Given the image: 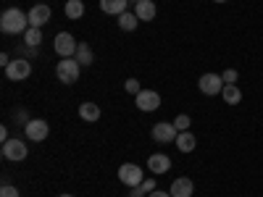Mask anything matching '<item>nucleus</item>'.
Instances as JSON below:
<instances>
[{"label":"nucleus","mask_w":263,"mask_h":197,"mask_svg":"<svg viewBox=\"0 0 263 197\" xmlns=\"http://www.w3.org/2000/svg\"><path fill=\"white\" fill-rule=\"evenodd\" d=\"M55 53L61 55V58H71V55H77V40H74V34H69V32H58L55 34Z\"/></svg>","instance_id":"4"},{"label":"nucleus","mask_w":263,"mask_h":197,"mask_svg":"<svg viewBox=\"0 0 263 197\" xmlns=\"http://www.w3.org/2000/svg\"><path fill=\"white\" fill-rule=\"evenodd\" d=\"M171 197H192V192H195V184H192V179H187V176H179L177 182L171 184Z\"/></svg>","instance_id":"12"},{"label":"nucleus","mask_w":263,"mask_h":197,"mask_svg":"<svg viewBox=\"0 0 263 197\" xmlns=\"http://www.w3.org/2000/svg\"><path fill=\"white\" fill-rule=\"evenodd\" d=\"M77 61H79V66H90V63H92V48L87 45V42H79V48H77Z\"/></svg>","instance_id":"20"},{"label":"nucleus","mask_w":263,"mask_h":197,"mask_svg":"<svg viewBox=\"0 0 263 197\" xmlns=\"http://www.w3.org/2000/svg\"><path fill=\"white\" fill-rule=\"evenodd\" d=\"M174 145H177L182 152H192L195 145H197V140H195L192 131H179V134H177V142H174Z\"/></svg>","instance_id":"17"},{"label":"nucleus","mask_w":263,"mask_h":197,"mask_svg":"<svg viewBox=\"0 0 263 197\" xmlns=\"http://www.w3.org/2000/svg\"><path fill=\"white\" fill-rule=\"evenodd\" d=\"M213 3H227V0H213Z\"/></svg>","instance_id":"31"},{"label":"nucleus","mask_w":263,"mask_h":197,"mask_svg":"<svg viewBox=\"0 0 263 197\" xmlns=\"http://www.w3.org/2000/svg\"><path fill=\"white\" fill-rule=\"evenodd\" d=\"M129 0H100V11L103 13H111V16H121L126 13Z\"/></svg>","instance_id":"15"},{"label":"nucleus","mask_w":263,"mask_h":197,"mask_svg":"<svg viewBox=\"0 0 263 197\" xmlns=\"http://www.w3.org/2000/svg\"><path fill=\"white\" fill-rule=\"evenodd\" d=\"M0 197H21V194H18V189L13 184H3L0 187Z\"/></svg>","instance_id":"24"},{"label":"nucleus","mask_w":263,"mask_h":197,"mask_svg":"<svg viewBox=\"0 0 263 197\" xmlns=\"http://www.w3.org/2000/svg\"><path fill=\"white\" fill-rule=\"evenodd\" d=\"M27 145L21 142V140H8V142H3V158L6 161H11V163H21L27 158Z\"/></svg>","instance_id":"9"},{"label":"nucleus","mask_w":263,"mask_h":197,"mask_svg":"<svg viewBox=\"0 0 263 197\" xmlns=\"http://www.w3.org/2000/svg\"><path fill=\"white\" fill-rule=\"evenodd\" d=\"M135 13H137L140 21H153L156 18V3H153V0H140Z\"/></svg>","instance_id":"16"},{"label":"nucleus","mask_w":263,"mask_h":197,"mask_svg":"<svg viewBox=\"0 0 263 197\" xmlns=\"http://www.w3.org/2000/svg\"><path fill=\"white\" fill-rule=\"evenodd\" d=\"M147 168H150L153 173H166V171L171 168V158L163 155V152H156V155L147 158Z\"/></svg>","instance_id":"13"},{"label":"nucleus","mask_w":263,"mask_h":197,"mask_svg":"<svg viewBox=\"0 0 263 197\" xmlns=\"http://www.w3.org/2000/svg\"><path fill=\"white\" fill-rule=\"evenodd\" d=\"M79 61L77 58H63V61H58V66H55V76H58V82H63V84H74L77 79H79Z\"/></svg>","instance_id":"2"},{"label":"nucleus","mask_w":263,"mask_h":197,"mask_svg":"<svg viewBox=\"0 0 263 197\" xmlns=\"http://www.w3.org/2000/svg\"><path fill=\"white\" fill-rule=\"evenodd\" d=\"M171 124L177 126V131H190V116H184V113H182V116H177Z\"/></svg>","instance_id":"23"},{"label":"nucleus","mask_w":263,"mask_h":197,"mask_svg":"<svg viewBox=\"0 0 263 197\" xmlns=\"http://www.w3.org/2000/svg\"><path fill=\"white\" fill-rule=\"evenodd\" d=\"M147 197H171V192H161V189H156V192H150Z\"/></svg>","instance_id":"28"},{"label":"nucleus","mask_w":263,"mask_h":197,"mask_svg":"<svg viewBox=\"0 0 263 197\" xmlns=\"http://www.w3.org/2000/svg\"><path fill=\"white\" fill-rule=\"evenodd\" d=\"M0 140H3V142H8V129H6V126L0 129Z\"/></svg>","instance_id":"30"},{"label":"nucleus","mask_w":263,"mask_h":197,"mask_svg":"<svg viewBox=\"0 0 263 197\" xmlns=\"http://www.w3.org/2000/svg\"><path fill=\"white\" fill-rule=\"evenodd\" d=\"M135 103H137L140 111L153 113V111H158V108H161V95H158L156 90H140V92L135 95Z\"/></svg>","instance_id":"3"},{"label":"nucleus","mask_w":263,"mask_h":197,"mask_svg":"<svg viewBox=\"0 0 263 197\" xmlns=\"http://www.w3.org/2000/svg\"><path fill=\"white\" fill-rule=\"evenodd\" d=\"M0 29L3 34H21L29 29V13L18 11V8H6L0 16Z\"/></svg>","instance_id":"1"},{"label":"nucleus","mask_w":263,"mask_h":197,"mask_svg":"<svg viewBox=\"0 0 263 197\" xmlns=\"http://www.w3.org/2000/svg\"><path fill=\"white\" fill-rule=\"evenodd\" d=\"M119 182L126 184V187H140L145 179H142V168L137 163H124L119 168Z\"/></svg>","instance_id":"6"},{"label":"nucleus","mask_w":263,"mask_h":197,"mask_svg":"<svg viewBox=\"0 0 263 197\" xmlns=\"http://www.w3.org/2000/svg\"><path fill=\"white\" fill-rule=\"evenodd\" d=\"M58 197H74V194H58Z\"/></svg>","instance_id":"32"},{"label":"nucleus","mask_w":263,"mask_h":197,"mask_svg":"<svg viewBox=\"0 0 263 197\" xmlns=\"http://www.w3.org/2000/svg\"><path fill=\"white\" fill-rule=\"evenodd\" d=\"M140 187H142V192H145V194H150V192H156V182H153V179H145V182H142Z\"/></svg>","instance_id":"27"},{"label":"nucleus","mask_w":263,"mask_h":197,"mask_svg":"<svg viewBox=\"0 0 263 197\" xmlns=\"http://www.w3.org/2000/svg\"><path fill=\"white\" fill-rule=\"evenodd\" d=\"M237 76H239V74H237V69H227V71L221 74V79H224L227 84H234V82H237Z\"/></svg>","instance_id":"26"},{"label":"nucleus","mask_w":263,"mask_h":197,"mask_svg":"<svg viewBox=\"0 0 263 197\" xmlns=\"http://www.w3.org/2000/svg\"><path fill=\"white\" fill-rule=\"evenodd\" d=\"M79 119L87 121V124H92V121H100V105L98 103H82L79 105Z\"/></svg>","instance_id":"14"},{"label":"nucleus","mask_w":263,"mask_h":197,"mask_svg":"<svg viewBox=\"0 0 263 197\" xmlns=\"http://www.w3.org/2000/svg\"><path fill=\"white\" fill-rule=\"evenodd\" d=\"M145 192H142V187H132V197H142Z\"/></svg>","instance_id":"29"},{"label":"nucleus","mask_w":263,"mask_h":197,"mask_svg":"<svg viewBox=\"0 0 263 197\" xmlns=\"http://www.w3.org/2000/svg\"><path fill=\"white\" fill-rule=\"evenodd\" d=\"M24 37H27V45H29V48H37L40 42H42V34H40L37 27H29V29L24 32Z\"/></svg>","instance_id":"22"},{"label":"nucleus","mask_w":263,"mask_h":197,"mask_svg":"<svg viewBox=\"0 0 263 197\" xmlns=\"http://www.w3.org/2000/svg\"><path fill=\"white\" fill-rule=\"evenodd\" d=\"M135 3H140V0H135Z\"/></svg>","instance_id":"33"},{"label":"nucleus","mask_w":263,"mask_h":197,"mask_svg":"<svg viewBox=\"0 0 263 197\" xmlns=\"http://www.w3.org/2000/svg\"><path fill=\"white\" fill-rule=\"evenodd\" d=\"M221 97H224V103H227V105H237L239 100H242V92H239V87L227 84L224 90H221Z\"/></svg>","instance_id":"18"},{"label":"nucleus","mask_w":263,"mask_h":197,"mask_svg":"<svg viewBox=\"0 0 263 197\" xmlns=\"http://www.w3.org/2000/svg\"><path fill=\"white\" fill-rule=\"evenodd\" d=\"M50 134V126L45 119H29L27 121V140L29 142H45Z\"/></svg>","instance_id":"5"},{"label":"nucleus","mask_w":263,"mask_h":197,"mask_svg":"<svg viewBox=\"0 0 263 197\" xmlns=\"http://www.w3.org/2000/svg\"><path fill=\"white\" fill-rule=\"evenodd\" d=\"M197 87H200L203 95H221L224 90V79L218 74H203L200 82H197Z\"/></svg>","instance_id":"10"},{"label":"nucleus","mask_w":263,"mask_h":197,"mask_svg":"<svg viewBox=\"0 0 263 197\" xmlns=\"http://www.w3.org/2000/svg\"><path fill=\"white\" fill-rule=\"evenodd\" d=\"M153 142H158V145H168V142H177V126L174 124H166V121H161V124H156L153 126Z\"/></svg>","instance_id":"7"},{"label":"nucleus","mask_w":263,"mask_h":197,"mask_svg":"<svg viewBox=\"0 0 263 197\" xmlns=\"http://www.w3.org/2000/svg\"><path fill=\"white\" fill-rule=\"evenodd\" d=\"M66 16L69 18H82L84 16V3L82 0H69V3H66Z\"/></svg>","instance_id":"21"},{"label":"nucleus","mask_w":263,"mask_h":197,"mask_svg":"<svg viewBox=\"0 0 263 197\" xmlns=\"http://www.w3.org/2000/svg\"><path fill=\"white\" fill-rule=\"evenodd\" d=\"M29 74H32V63H29L27 58H13L11 66L6 69V76H8L11 82H24Z\"/></svg>","instance_id":"8"},{"label":"nucleus","mask_w":263,"mask_h":197,"mask_svg":"<svg viewBox=\"0 0 263 197\" xmlns=\"http://www.w3.org/2000/svg\"><path fill=\"white\" fill-rule=\"evenodd\" d=\"M50 21V8L45 6V3H37L32 11H29V27H45Z\"/></svg>","instance_id":"11"},{"label":"nucleus","mask_w":263,"mask_h":197,"mask_svg":"<svg viewBox=\"0 0 263 197\" xmlns=\"http://www.w3.org/2000/svg\"><path fill=\"white\" fill-rule=\"evenodd\" d=\"M124 90H126L129 95H137V92H140V82H137V79H126Z\"/></svg>","instance_id":"25"},{"label":"nucleus","mask_w":263,"mask_h":197,"mask_svg":"<svg viewBox=\"0 0 263 197\" xmlns=\"http://www.w3.org/2000/svg\"><path fill=\"white\" fill-rule=\"evenodd\" d=\"M137 24H140V18H137V13H121L119 16V27L124 29V32H135L137 29Z\"/></svg>","instance_id":"19"}]
</instances>
